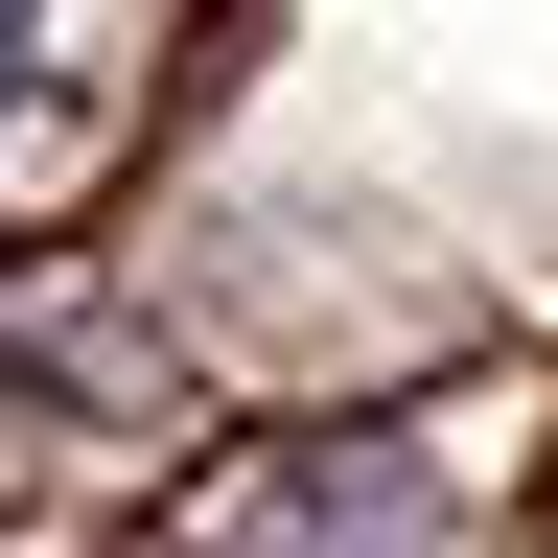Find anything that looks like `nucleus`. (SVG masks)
Segmentation results:
<instances>
[{
    "label": "nucleus",
    "instance_id": "nucleus-1",
    "mask_svg": "<svg viewBox=\"0 0 558 558\" xmlns=\"http://www.w3.org/2000/svg\"><path fill=\"white\" fill-rule=\"evenodd\" d=\"M233 558H442V442L349 418V442L256 465V488H233Z\"/></svg>",
    "mask_w": 558,
    "mask_h": 558
},
{
    "label": "nucleus",
    "instance_id": "nucleus-2",
    "mask_svg": "<svg viewBox=\"0 0 558 558\" xmlns=\"http://www.w3.org/2000/svg\"><path fill=\"white\" fill-rule=\"evenodd\" d=\"M47 47H70V0H0V94H24V70H47Z\"/></svg>",
    "mask_w": 558,
    "mask_h": 558
}]
</instances>
